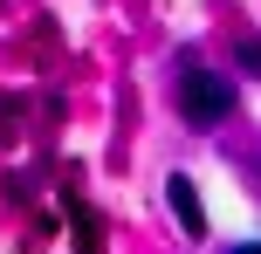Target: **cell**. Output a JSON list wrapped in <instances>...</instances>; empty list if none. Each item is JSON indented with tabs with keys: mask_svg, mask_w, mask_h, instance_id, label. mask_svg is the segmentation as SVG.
Segmentation results:
<instances>
[{
	"mask_svg": "<svg viewBox=\"0 0 261 254\" xmlns=\"http://www.w3.org/2000/svg\"><path fill=\"white\" fill-rule=\"evenodd\" d=\"M179 103H186L193 124H220L227 110H234V82L213 76V69H186V76H179Z\"/></svg>",
	"mask_w": 261,
	"mask_h": 254,
	"instance_id": "6da1fadb",
	"label": "cell"
},
{
	"mask_svg": "<svg viewBox=\"0 0 261 254\" xmlns=\"http://www.w3.org/2000/svg\"><path fill=\"white\" fill-rule=\"evenodd\" d=\"M165 200H172V213L186 220V234H206V213H199V192H193V179H172V186H165Z\"/></svg>",
	"mask_w": 261,
	"mask_h": 254,
	"instance_id": "7a4b0ae2",
	"label": "cell"
},
{
	"mask_svg": "<svg viewBox=\"0 0 261 254\" xmlns=\"http://www.w3.org/2000/svg\"><path fill=\"white\" fill-rule=\"evenodd\" d=\"M241 62H248V69H261V35H254V41H241Z\"/></svg>",
	"mask_w": 261,
	"mask_h": 254,
	"instance_id": "3957f363",
	"label": "cell"
},
{
	"mask_svg": "<svg viewBox=\"0 0 261 254\" xmlns=\"http://www.w3.org/2000/svg\"><path fill=\"white\" fill-rule=\"evenodd\" d=\"M234 254H261V247H234Z\"/></svg>",
	"mask_w": 261,
	"mask_h": 254,
	"instance_id": "277c9868",
	"label": "cell"
}]
</instances>
